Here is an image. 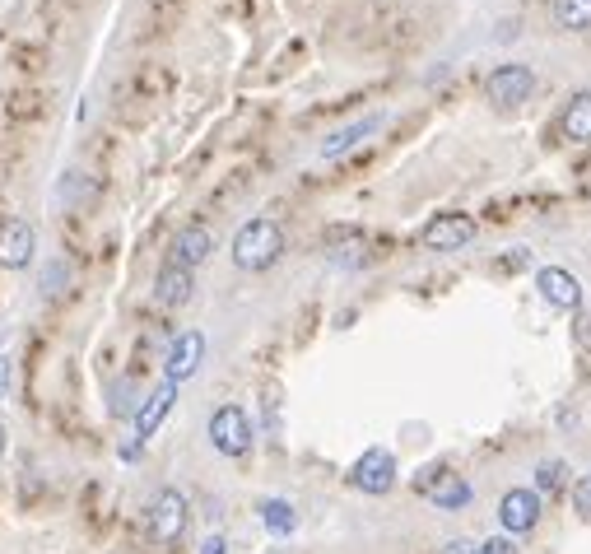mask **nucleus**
Wrapping results in <instances>:
<instances>
[{
	"label": "nucleus",
	"instance_id": "nucleus-8",
	"mask_svg": "<svg viewBox=\"0 0 591 554\" xmlns=\"http://www.w3.org/2000/svg\"><path fill=\"white\" fill-rule=\"evenodd\" d=\"M38 252V233L28 219H0V266L5 271H24Z\"/></svg>",
	"mask_w": 591,
	"mask_h": 554
},
{
	"label": "nucleus",
	"instance_id": "nucleus-18",
	"mask_svg": "<svg viewBox=\"0 0 591 554\" xmlns=\"http://www.w3.org/2000/svg\"><path fill=\"white\" fill-rule=\"evenodd\" d=\"M550 19L568 33H587L591 28V0H550Z\"/></svg>",
	"mask_w": 591,
	"mask_h": 554
},
{
	"label": "nucleus",
	"instance_id": "nucleus-24",
	"mask_svg": "<svg viewBox=\"0 0 591 554\" xmlns=\"http://www.w3.org/2000/svg\"><path fill=\"white\" fill-rule=\"evenodd\" d=\"M475 554H517V545H512L508 536H489L484 545H475Z\"/></svg>",
	"mask_w": 591,
	"mask_h": 554
},
{
	"label": "nucleus",
	"instance_id": "nucleus-12",
	"mask_svg": "<svg viewBox=\"0 0 591 554\" xmlns=\"http://www.w3.org/2000/svg\"><path fill=\"white\" fill-rule=\"evenodd\" d=\"M215 252V229L210 224H201V219H191L187 229H177V238H173V266H182V271H196L205 257Z\"/></svg>",
	"mask_w": 591,
	"mask_h": 554
},
{
	"label": "nucleus",
	"instance_id": "nucleus-19",
	"mask_svg": "<svg viewBox=\"0 0 591 554\" xmlns=\"http://www.w3.org/2000/svg\"><path fill=\"white\" fill-rule=\"evenodd\" d=\"M70 280H75V266H70L66 257H56L47 271H42V298H61L70 289Z\"/></svg>",
	"mask_w": 591,
	"mask_h": 554
},
{
	"label": "nucleus",
	"instance_id": "nucleus-10",
	"mask_svg": "<svg viewBox=\"0 0 591 554\" xmlns=\"http://www.w3.org/2000/svg\"><path fill=\"white\" fill-rule=\"evenodd\" d=\"M498 522L508 536H526V531H536L540 522V494L536 489H508L503 503H498Z\"/></svg>",
	"mask_w": 591,
	"mask_h": 554
},
{
	"label": "nucleus",
	"instance_id": "nucleus-29",
	"mask_svg": "<svg viewBox=\"0 0 591 554\" xmlns=\"http://www.w3.org/2000/svg\"><path fill=\"white\" fill-rule=\"evenodd\" d=\"M587 480H591V475H587Z\"/></svg>",
	"mask_w": 591,
	"mask_h": 554
},
{
	"label": "nucleus",
	"instance_id": "nucleus-11",
	"mask_svg": "<svg viewBox=\"0 0 591 554\" xmlns=\"http://www.w3.org/2000/svg\"><path fill=\"white\" fill-rule=\"evenodd\" d=\"M536 289H540V298H545L550 308H559V312H578L582 308V280L573 271H564V266H545V271L536 275Z\"/></svg>",
	"mask_w": 591,
	"mask_h": 554
},
{
	"label": "nucleus",
	"instance_id": "nucleus-7",
	"mask_svg": "<svg viewBox=\"0 0 591 554\" xmlns=\"http://www.w3.org/2000/svg\"><path fill=\"white\" fill-rule=\"evenodd\" d=\"M350 480H354V489H363V494H387V489L396 485V457H391L387 447H368V452L354 461Z\"/></svg>",
	"mask_w": 591,
	"mask_h": 554
},
{
	"label": "nucleus",
	"instance_id": "nucleus-4",
	"mask_svg": "<svg viewBox=\"0 0 591 554\" xmlns=\"http://www.w3.org/2000/svg\"><path fill=\"white\" fill-rule=\"evenodd\" d=\"M419 243L429 247V252H461V247L475 243V219L461 215V210H443V215H433L424 224Z\"/></svg>",
	"mask_w": 591,
	"mask_h": 554
},
{
	"label": "nucleus",
	"instance_id": "nucleus-28",
	"mask_svg": "<svg viewBox=\"0 0 591 554\" xmlns=\"http://www.w3.org/2000/svg\"><path fill=\"white\" fill-rule=\"evenodd\" d=\"M5 447H10V429H5V419H0V457H5Z\"/></svg>",
	"mask_w": 591,
	"mask_h": 554
},
{
	"label": "nucleus",
	"instance_id": "nucleus-15",
	"mask_svg": "<svg viewBox=\"0 0 591 554\" xmlns=\"http://www.w3.org/2000/svg\"><path fill=\"white\" fill-rule=\"evenodd\" d=\"M377 126H382V117H377V112H373V117H359V122H350V126H340L336 136H331V140L322 145V159H340L345 149H354L359 140H368V136H373Z\"/></svg>",
	"mask_w": 591,
	"mask_h": 554
},
{
	"label": "nucleus",
	"instance_id": "nucleus-3",
	"mask_svg": "<svg viewBox=\"0 0 591 554\" xmlns=\"http://www.w3.org/2000/svg\"><path fill=\"white\" fill-rule=\"evenodd\" d=\"M210 443H215V452H224V457H247L252 452V419H247V410L242 406H219L215 415H210Z\"/></svg>",
	"mask_w": 591,
	"mask_h": 554
},
{
	"label": "nucleus",
	"instance_id": "nucleus-25",
	"mask_svg": "<svg viewBox=\"0 0 591 554\" xmlns=\"http://www.w3.org/2000/svg\"><path fill=\"white\" fill-rule=\"evenodd\" d=\"M10 382H14V359L0 354V396H10Z\"/></svg>",
	"mask_w": 591,
	"mask_h": 554
},
{
	"label": "nucleus",
	"instance_id": "nucleus-22",
	"mask_svg": "<svg viewBox=\"0 0 591 554\" xmlns=\"http://www.w3.org/2000/svg\"><path fill=\"white\" fill-rule=\"evenodd\" d=\"M140 401H145V396H140ZM140 401H135V387L126 378L121 382H112V415H135V410H140Z\"/></svg>",
	"mask_w": 591,
	"mask_h": 554
},
{
	"label": "nucleus",
	"instance_id": "nucleus-21",
	"mask_svg": "<svg viewBox=\"0 0 591 554\" xmlns=\"http://www.w3.org/2000/svg\"><path fill=\"white\" fill-rule=\"evenodd\" d=\"M536 494H559V489H568V475H564V461H540L536 471Z\"/></svg>",
	"mask_w": 591,
	"mask_h": 554
},
{
	"label": "nucleus",
	"instance_id": "nucleus-5",
	"mask_svg": "<svg viewBox=\"0 0 591 554\" xmlns=\"http://www.w3.org/2000/svg\"><path fill=\"white\" fill-rule=\"evenodd\" d=\"M415 489L433 508H443V513H461V508L471 503V485H466L457 471H447V466H429V471L415 480Z\"/></svg>",
	"mask_w": 591,
	"mask_h": 554
},
{
	"label": "nucleus",
	"instance_id": "nucleus-6",
	"mask_svg": "<svg viewBox=\"0 0 591 554\" xmlns=\"http://www.w3.org/2000/svg\"><path fill=\"white\" fill-rule=\"evenodd\" d=\"M484 94L498 108H522L526 98L536 94V70L531 66H498L489 80H484Z\"/></svg>",
	"mask_w": 591,
	"mask_h": 554
},
{
	"label": "nucleus",
	"instance_id": "nucleus-26",
	"mask_svg": "<svg viewBox=\"0 0 591 554\" xmlns=\"http://www.w3.org/2000/svg\"><path fill=\"white\" fill-rule=\"evenodd\" d=\"M443 554H475V545H471V541H447Z\"/></svg>",
	"mask_w": 591,
	"mask_h": 554
},
{
	"label": "nucleus",
	"instance_id": "nucleus-13",
	"mask_svg": "<svg viewBox=\"0 0 591 554\" xmlns=\"http://www.w3.org/2000/svg\"><path fill=\"white\" fill-rule=\"evenodd\" d=\"M173 401H177V387H173V382H159V387H154V392L140 401V410H135V438H140V443L159 433V424L168 419Z\"/></svg>",
	"mask_w": 591,
	"mask_h": 554
},
{
	"label": "nucleus",
	"instance_id": "nucleus-9",
	"mask_svg": "<svg viewBox=\"0 0 591 554\" xmlns=\"http://www.w3.org/2000/svg\"><path fill=\"white\" fill-rule=\"evenodd\" d=\"M205 359V336L201 331H182V336L168 345V354H163V382H187L196 368H201Z\"/></svg>",
	"mask_w": 591,
	"mask_h": 554
},
{
	"label": "nucleus",
	"instance_id": "nucleus-23",
	"mask_svg": "<svg viewBox=\"0 0 591 554\" xmlns=\"http://www.w3.org/2000/svg\"><path fill=\"white\" fill-rule=\"evenodd\" d=\"M573 508H578L582 522H591V480H578V485H573Z\"/></svg>",
	"mask_w": 591,
	"mask_h": 554
},
{
	"label": "nucleus",
	"instance_id": "nucleus-2",
	"mask_svg": "<svg viewBox=\"0 0 591 554\" xmlns=\"http://www.w3.org/2000/svg\"><path fill=\"white\" fill-rule=\"evenodd\" d=\"M187 517H191L187 494H182V489H159L154 503H149V536H154V545H177L182 541Z\"/></svg>",
	"mask_w": 591,
	"mask_h": 554
},
{
	"label": "nucleus",
	"instance_id": "nucleus-17",
	"mask_svg": "<svg viewBox=\"0 0 591 554\" xmlns=\"http://www.w3.org/2000/svg\"><path fill=\"white\" fill-rule=\"evenodd\" d=\"M564 136L573 140V145H591V94H578L573 103L564 108Z\"/></svg>",
	"mask_w": 591,
	"mask_h": 554
},
{
	"label": "nucleus",
	"instance_id": "nucleus-20",
	"mask_svg": "<svg viewBox=\"0 0 591 554\" xmlns=\"http://www.w3.org/2000/svg\"><path fill=\"white\" fill-rule=\"evenodd\" d=\"M261 522H266L275 536H289L298 517H294V508H289L284 499H270V503H261Z\"/></svg>",
	"mask_w": 591,
	"mask_h": 554
},
{
	"label": "nucleus",
	"instance_id": "nucleus-14",
	"mask_svg": "<svg viewBox=\"0 0 591 554\" xmlns=\"http://www.w3.org/2000/svg\"><path fill=\"white\" fill-rule=\"evenodd\" d=\"M191 294H196V271H182V266H163L159 280H154V298H159V308H187Z\"/></svg>",
	"mask_w": 591,
	"mask_h": 554
},
{
	"label": "nucleus",
	"instance_id": "nucleus-16",
	"mask_svg": "<svg viewBox=\"0 0 591 554\" xmlns=\"http://www.w3.org/2000/svg\"><path fill=\"white\" fill-rule=\"evenodd\" d=\"M331 261H336V266H345V271L363 266V261H368L363 233L359 229H336V233H331Z\"/></svg>",
	"mask_w": 591,
	"mask_h": 554
},
{
	"label": "nucleus",
	"instance_id": "nucleus-1",
	"mask_svg": "<svg viewBox=\"0 0 591 554\" xmlns=\"http://www.w3.org/2000/svg\"><path fill=\"white\" fill-rule=\"evenodd\" d=\"M284 252V229L275 219H252L233 233V266L238 271H270Z\"/></svg>",
	"mask_w": 591,
	"mask_h": 554
},
{
	"label": "nucleus",
	"instance_id": "nucleus-27",
	"mask_svg": "<svg viewBox=\"0 0 591 554\" xmlns=\"http://www.w3.org/2000/svg\"><path fill=\"white\" fill-rule=\"evenodd\" d=\"M201 554H224V541H219V536H210V541H205V550Z\"/></svg>",
	"mask_w": 591,
	"mask_h": 554
}]
</instances>
